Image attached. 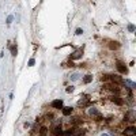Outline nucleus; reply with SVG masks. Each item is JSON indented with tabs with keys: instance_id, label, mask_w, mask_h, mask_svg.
<instances>
[{
	"instance_id": "obj_10",
	"label": "nucleus",
	"mask_w": 136,
	"mask_h": 136,
	"mask_svg": "<svg viewBox=\"0 0 136 136\" xmlns=\"http://www.w3.org/2000/svg\"><path fill=\"white\" fill-rule=\"evenodd\" d=\"M89 98L87 97H83V99H80L79 102H78V106H80V108H83V106H86V105H89Z\"/></svg>"
},
{
	"instance_id": "obj_21",
	"label": "nucleus",
	"mask_w": 136,
	"mask_h": 136,
	"mask_svg": "<svg viewBox=\"0 0 136 136\" xmlns=\"http://www.w3.org/2000/svg\"><path fill=\"white\" fill-rule=\"evenodd\" d=\"M82 33H83V30H82V29H78V30H76V34H78V36H80Z\"/></svg>"
},
{
	"instance_id": "obj_22",
	"label": "nucleus",
	"mask_w": 136,
	"mask_h": 136,
	"mask_svg": "<svg viewBox=\"0 0 136 136\" xmlns=\"http://www.w3.org/2000/svg\"><path fill=\"white\" fill-rule=\"evenodd\" d=\"M78 78H79V75H78V74H74V75H72V79H74V80H76Z\"/></svg>"
},
{
	"instance_id": "obj_17",
	"label": "nucleus",
	"mask_w": 136,
	"mask_h": 136,
	"mask_svg": "<svg viewBox=\"0 0 136 136\" xmlns=\"http://www.w3.org/2000/svg\"><path fill=\"white\" fill-rule=\"evenodd\" d=\"M12 19H14V16H12V15H10V16L7 18V25H11V22H12Z\"/></svg>"
},
{
	"instance_id": "obj_4",
	"label": "nucleus",
	"mask_w": 136,
	"mask_h": 136,
	"mask_svg": "<svg viewBox=\"0 0 136 136\" xmlns=\"http://www.w3.org/2000/svg\"><path fill=\"white\" fill-rule=\"evenodd\" d=\"M125 121H128V123H133L135 121V112L133 110H131L125 114Z\"/></svg>"
},
{
	"instance_id": "obj_13",
	"label": "nucleus",
	"mask_w": 136,
	"mask_h": 136,
	"mask_svg": "<svg viewBox=\"0 0 136 136\" xmlns=\"http://www.w3.org/2000/svg\"><path fill=\"white\" fill-rule=\"evenodd\" d=\"M71 135H74V136H80V135H83V129H72V133Z\"/></svg>"
},
{
	"instance_id": "obj_7",
	"label": "nucleus",
	"mask_w": 136,
	"mask_h": 136,
	"mask_svg": "<svg viewBox=\"0 0 136 136\" xmlns=\"http://www.w3.org/2000/svg\"><path fill=\"white\" fill-rule=\"evenodd\" d=\"M52 108H55V109H61L63 108V101L61 99H55L52 102Z\"/></svg>"
},
{
	"instance_id": "obj_12",
	"label": "nucleus",
	"mask_w": 136,
	"mask_h": 136,
	"mask_svg": "<svg viewBox=\"0 0 136 136\" xmlns=\"http://www.w3.org/2000/svg\"><path fill=\"white\" fill-rule=\"evenodd\" d=\"M109 48H110V49H118V48H120V44L112 41V42L109 44Z\"/></svg>"
},
{
	"instance_id": "obj_9",
	"label": "nucleus",
	"mask_w": 136,
	"mask_h": 136,
	"mask_svg": "<svg viewBox=\"0 0 136 136\" xmlns=\"http://www.w3.org/2000/svg\"><path fill=\"white\" fill-rule=\"evenodd\" d=\"M52 133L55 135V136H60V135H63V129H61V127H60V125H56V127L53 128Z\"/></svg>"
},
{
	"instance_id": "obj_1",
	"label": "nucleus",
	"mask_w": 136,
	"mask_h": 136,
	"mask_svg": "<svg viewBox=\"0 0 136 136\" xmlns=\"http://www.w3.org/2000/svg\"><path fill=\"white\" fill-rule=\"evenodd\" d=\"M101 79L102 80H112V82L118 83V84H124V80L121 79L120 76H117V75H105V76H102Z\"/></svg>"
},
{
	"instance_id": "obj_23",
	"label": "nucleus",
	"mask_w": 136,
	"mask_h": 136,
	"mask_svg": "<svg viewBox=\"0 0 136 136\" xmlns=\"http://www.w3.org/2000/svg\"><path fill=\"white\" fill-rule=\"evenodd\" d=\"M102 136H109V135H106V133H102Z\"/></svg>"
},
{
	"instance_id": "obj_14",
	"label": "nucleus",
	"mask_w": 136,
	"mask_h": 136,
	"mask_svg": "<svg viewBox=\"0 0 136 136\" xmlns=\"http://www.w3.org/2000/svg\"><path fill=\"white\" fill-rule=\"evenodd\" d=\"M11 49V53H12V56H16V53H18V48H16V44H14V45L10 48Z\"/></svg>"
},
{
	"instance_id": "obj_19",
	"label": "nucleus",
	"mask_w": 136,
	"mask_h": 136,
	"mask_svg": "<svg viewBox=\"0 0 136 136\" xmlns=\"http://www.w3.org/2000/svg\"><path fill=\"white\" fill-rule=\"evenodd\" d=\"M72 91H74V87H72V86L67 87V93H72Z\"/></svg>"
},
{
	"instance_id": "obj_16",
	"label": "nucleus",
	"mask_w": 136,
	"mask_h": 136,
	"mask_svg": "<svg viewBox=\"0 0 136 136\" xmlns=\"http://www.w3.org/2000/svg\"><path fill=\"white\" fill-rule=\"evenodd\" d=\"M46 133H48V129H46L45 127H42V128L40 129V135H41V136H45Z\"/></svg>"
},
{
	"instance_id": "obj_5",
	"label": "nucleus",
	"mask_w": 136,
	"mask_h": 136,
	"mask_svg": "<svg viewBox=\"0 0 136 136\" xmlns=\"http://www.w3.org/2000/svg\"><path fill=\"white\" fill-rule=\"evenodd\" d=\"M135 133H136V128L133 127V125L128 127L127 129H125V132H124V135H125V136H133Z\"/></svg>"
},
{
	"instance_id": "obj_20",
	"label": "nucleus",
	"mask_w": 136,
	"mask_h": 136,
	"mask_svg": "<svg viewBox=\"0 0 136 136\" xmlns=\"http://www.w3.org/2000/svg\"><path fill=\"white\" fill-rule=\"evenodd\" d=\"M34 63H36V60H34V59H30V61H29V65H34Z\"/></svg>"
},
{
	"instance_id": "obj_15",
	"label": "nucleus",
	"mask_w": 136,
	"mask_h": 136,
	"mask_svg": "<svg viewBox=\"0 0 136 136\" xmlns=\"http://www.w3.org/2000/svg\"><path fill=\"white\" fill-rule=\"evenodd\" d=\"M91 80H93V76H91V75H86V76H84V79H83L84 83H90Z\"/></svg>"
},
{
	"instance_id": "obj_18",
	"label": "nucleus",
	"mask_w": 136,
	"mask_h": 136,
	"mask_svg": "<svg viewBox=\"0 0 136 136\" xmlns=\"http://www.w3.org/2000/svg\"><path fill=\"white\" fill-rule=\"evenodd\" d=\"M128 30H129L131 33L135 31V26H133V25H129V26H128Z\"/></svg>"
},
{
	"instance_id": "obj_6",
	"label": "nucleus",
	"mask_w": 136,
	"mask_h": 136,
	"mask_svg": "<svg viewBox=\"0 0 136 136\" xmlns=\"http://www.w3.org/2000/svg\"><path fill=\"white\" fill-rule=\"evenodd\" d=\"M110 98H112V102H113V104H116V105H118V106H121V105H123V104H124V101H123V99H121V98H120V97H118V95H112V97H110Z\"/></svg>"
},
{
	"instance_id": "obj_11",
	"label": "nucleus",
	"mask_w": 136,
	"mask_h": 136,
	"mask_svg": "<svg viewBox=\"0 0 136 136\" xmlns=\"http://www.w3.org/2000/svg\"><path fill=\"white\" fill-rule=\"evenodd\" d=\"M61 109H63V114L64 116H70L72 113V110H74L71 106H65V108H61Z\"/></svg>"
},
{
	"instance_id": "obj_24",
	"label": "nucleus",
	"mask_w": 136,
	"mask_h": 136,
	"mask_svg": "<svg viewBox=\"0 0 136 136\" xmlns=\"http://www.w3.org/2000/svg\"><path fill=\"white\" fill-rule=\"evenodd\" d=\"M133 136H135V135H133Z\"/></svg>"
},
{
	"instance_id": "obj_2",
	"label": "nucleus",
	"mask_w": 136,
	"mask_h": 136,
	"mask_svg": "<svg viewBox=\"0 0 136 136\" xmlns=\"http://www.w3.org/2000/svg\"><path fill=\"white\" fill-rule=\"evenodd\" d=\"M89 114H90V116H94V117H97V121H101V120H102L101 113H99V112L95 108H91V109L89 110Z\"/></svg>"
},
{
	"instance_id": "obj_8",
	"label": "nucleus",
	"mask_w": 136,
	"mask_h": 136,
	"mask_svg": "<svg viewBox=\"0 0 136 136\" xmlns=\"http://www.w3.org/2000/svg\"><path fill=\"white\" fill-rule=\"evenodd\" d=\"M117 70L121 72V74H127V72H128V70H127V67H125L124 64H123V63H121V61H118L117 63Z\"/></svg>"
},
{
	"instance_id": "obj_3",
	"label": "nucleus",
	"mask_w": 136,
	"mask_h": 136,
	"mask_svg": "<svg viewBox=\"0 0 136 136\" xmlns=\"http://www.w3.org/2000/svg\"><path fill=\"white\" fill-rule=\"evenodd\" d=\"M82 56H83V49H78L71 55V60H78V59H80Z\"/></svg>"
}]
</instances>
